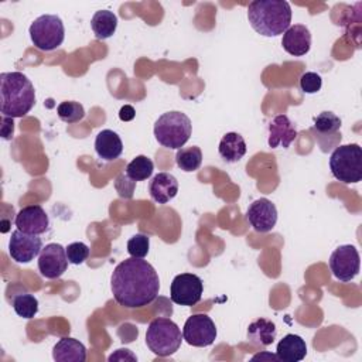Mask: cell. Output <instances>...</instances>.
Listing matches in <instances>:
<instances>
[{
    "label": "cell",
    "mask_w": 362,
    "mask_h": 362,
    "mask_svg": "<svg viewBox=\"0 0 362 362\" xmlns=\"http://www.w3.org/2000/svg\"><path fill=\"white\" fill-rule=\"evenodd\" d=\"M110 288L117 304L127 308H140L156 300L160 279L147 260L130 256L115 267Z\"/></svg>",
    "instance_id": "obj_1"
},
{
    "label": "cell",
    "mask_w": 362,
    "mask_h": 362,
    "mask_svg": "<svg viewBox=\"0 0 362 362\" xmlns=\"http://www.w3.org/2000/svg\"><path fill=\"white\" fill-rule=\"evenodd\" d=\"M0 112L8 117L25 116L35 103V90L23 72L0 74Z\"/></svg>",
    "instance_id": "obj_2"
},
{
    "label": "cell",
    "mask_w": 362,
    "mask_h": 362,
    "mask_svg": "<svg viewBox=\"0 0 362 362\" xmlns=\"http://www.w3.org/2000/svg\"><path fill=\"white\" fill-rule=\"evenodd\" d=\"M252 28L263 37L284 34L291 23V7L286 0H255L247 7Z\"/></svg>",
    "instance_id": "obj_3"
},
{
    "label": "cell",
    "mask_w": 362,
    "mask_h": 362,
    "mask_svg": "<svg viewBox=\"0 0 362 362\" xmlns=\"http://www.w3.org/2000/svg\"><path fill=\"white\" fill-rule=\"evenodd\" d=\"M191 132L189 117L178 110L163 113L154 123V137L167 148H181L189 140Z\"/></svg>",
    "instance_id": "obj_4"
},
{
    "label": "cell",
    "mask_w": 362,
    "mask_h": 362,
    "mask_svg": "<svg viewBox=\"0 0 362 362\" xmlns=\"http://www.w3.org/2000/svg\"><path fill=\"white\" fill-rule=\"evenodd\" d=\"M182 335L178 325L164 317L154 318L146 331V344L157 356H170L181 346Z\"/></svg>",
    "instance_id": "obj_5"
},
{
    "label": "cell",
    "mask_w": 362,
    "mask_h": 362,
    "mask_svg": "<svg viewBox=\"0 0 362 362\" xmlns=\"http://www.w3.org/2000/svg\"><path fill=\"white\" fill-rule=\"evenodd\" d=\"M332 175L344 184H355L362 180V148L359 144L335 147L329 157Z\"/></svg>",
    "instance_id": "obj_6"
},
{
    "label": "cell",
    "mask_w": 362,
    "mask_h": 362,
    "mask_svg": "<svg viewBox=\"0 0 362 362\" xmlns=\"http://www.w3.org/2000/svg\"><path fill=\"white\" fill-rule=\"evenodd\" d=\"M28 34L35 48L41 51H54L64 42L65 28L58 16L42 14L31 23Z\"/></svg>",
    "instance_id": "obj_7"
},
{
    "label": "cell",
    "mask_w": 362,
    "mask_h": 362,
    "mask_svg": "<svg viewBox=\"0 0 362 362\" xmlns=\"http://www.w3.org/2000/svg\"><path fill=\"white\" fill-rule=\"evenodd\" d=\"M215 322L206 314H194L188 317L182 328V339L192 346L204 348L216 339Z\"/></svg>",
    "instance_id": "obj_8"
},
{
    "label": "cell",
    "mask_w": 362,
    "mask_h": 362,
    "mask_svg": "<svg viewBox=\"0 0 362 362\" xmlns=\"http://www.w3.org/2000/svg\"><path fill=\"white\" fill-rule=\"evenodd\" d=\"M204 291L202 280L192 273H181L173 279L170 298L174 304L192 307L199 303Z\"/></svg>",
    "instance_id": "obj_9"
},
{
    "label": "cell",
    "mask_w": 362,
    "mask_h": 362,
    "mask_svg": "<svg viewBox=\"0 0 362 362\" xmlns=\"http://www.w3.org/2000/svg\"><path fill=\"white\" fill-rule=\"evenodd\" d=\"M361 259L355 246L341 245L329 256V269L339 281H351L359 273Z\"/></svg>",
    "instance_id": "obj_10"
},
{
    "label": "cell",
    "mask_w": 362,
    "mask_h": 362,
    "mask_svg": "<svg viewBox=\"0 0 362 362\" xmlns=\"http://www.w3.org/2000/svg\"><path fill=\"white\" fill-rule=\"evenodd\" d=\"M66 250L59 243H48L38 255V270L45 279H58L68 269Z\"/></svg>",
    "instance_id": "obj_11"
},
{
    "label": "cell",
    "mask_w": 362,
    "mask_h": 362,
    "mask_svg": "<svg viewBox=\"0 0 362 362\" xmlns=\"http://www.w3.org/2000/svg\"><path fill=\"white\" fill-rule=\"evenodd\" d=\"M42 249V240L38 235L24 233L21 230L11 232L8 240V255L17 263H30Z\"/></svg>",
    "instance_id": "obj_12"
},
{
    "label": "cell",
    "mask_w": 362,
    "mask_h": 362,
    "mask_svg": "<svg viewBox=\"0 0 362 362\" xmlns=\"http://www.w3.org/2000/svg\"><path fill=\"white\" fill-rule=\"evenodd\" d=\"M246 219L256 232H270L277 222L276 205L267 198H259L249 205L246 211Z\"/></svg>",
    "instance_id": "obj_13"
},
{
    "label": "cell",
    "mask_w": 362,
    "mask_h": 362,
    "mask_svg": "<svg viewBox=\"0 0 362 362\" xmlns=\"http://www.w3.org/2000/svg\"><path fill=\"white\" fill-rule=\"evenodd\" d=\"M14 223L18 230L30 235H41L47 232L49 219L41 205H28L18 211Z\"/></svg>",
    "instance_id": "obj_14"
},
{
    "label": "cell",
    "mask_w": 362,
    "mask_h": 362,
    "mask_svg": "<svg viewBox=\"0 0 362 362\" xmlns=\"http://www.w3.org/2000/svg\"><path fill=\"white\" fill-rule=\"evenodd\" d=\"M281 45L290 55L303 57L311 48V33L303 24H293L284 31Z\"/></svg>",
    "instance_id": "obj_15"
},
{
    "label": "cell",
    "mask_w": 362,
    "mask_h": 362,
    "mask_svg": "<svg viewBox=\"0 0 362 362\" xmlns=\"http://www.w3.org/2000/svg\"><path fill=\"white\" fill-rule=\"evenodd\" d=\"M297 137V130L288 116L286 115H277L273 117V120L269 123V146L272 148L283 147L288 148V146L294 141Z\"/></svg>",
    "instance_id": "obj_16"
},
{
    "label": "cell",
    "mask_w": 362,
    "mask_h": 362,
    "mask_svg": "<svg viewBox=\"0 0 362 362\" xmlns=\"http://www.w3.org/2000/svg\"><path fill=\"white\" fill-rule=\"evenodd\" d=\"M148 192L151 199L157 204H167L177 195L178 181L170 173H158L150 181Z\"/></svg>",
    "instance_id": "obj_17"
},
{
    "label": "cell",
    "mask_w": 362,
    "mask_h": 362,
    "mask_svg": "<svg viewBox=\"0 0 362 362\" xmlns=\"http://www.w3.org/2000/svg\"><path fill=\"white\" fill-rule=\"evenodd\" d=\"M52 358L57 362H85L86 348L81 341L64 337L54 345Z\"/></svg>",
    "instance_id": "obj_18"
},
{
    "label": "cell",
    "mask_w": 362,
    "mask_h": 362,
    "mask_svg": "<svg viewBox=\"0 0 362 362\" xmlns=\"http://www.w3.org/2000/svg\"><path fill=\"white\" fill-rule=\"evenodd\" d=\"M95 151L102 160L113 161L123 153V143L116 132L105 129L95 139Z\"/></svg>",
    "instance_id": "obj_19"
},
{
    "label": "cell",
    "mask_w": 362,
    "mask_h": 362,
    "mask_svg": "<svg viewBox=\"0 0 362 362\" xmlns=\"http://www.w3.org/2000/svg\"><path fill=\"white\" fill-rule=\"evenodd\" d=\"M276 355L283 362L303 361L307 355V344L300 335L287 334L279 341Z\"/></svg>",
    "instance_id": "obj_20"
},
{
    "label": "cell",
    "mask_w": 362,
    "mask_h": 362,
    "mask_svg": "<svg viewBox=\"0 0 362 362\" xmlns=\"http://www.w3.org/2000/svg\"><path fill=\"white\" fill-rule=\"evenodd\" d=\"M218 151L223 161L238 163L246 154V141L239 133L229 132V133L223 134V137L221 139Z\"/></svg>",
    "instance_id": "obj_21"
},
{
    "label": "cell",
    "mask_w": 362,
    "mask_h": 362,
    "mask_svg": "<svg viewBox=\"0 0 362 362\" xmlns=\"http://www.w3.org/2000/svg\"><path fill=\"white\" fill-rule=\"evenodd\" d=\"M277 329L273 321L266 318H257L249 324L247 338L252 344L259 346H269L274 342Z\"/></svg>",
    "instance_id": "obj_22"
},
{
    "label": "cell",
    "mask_w": 362,
    "mask_h": 362,
    "mask_svg": "<svg viewBox=\"0 0 362 362\" xmlns=\"http://www.w3.org/2000/svg\"><path fill=\"white\" fill-rule=\"evenodd\" d=\"M341 124H342V122L335 113L325 110L314 117L313 132H315L318 134V141L327 136L332 137L334 141H338V140H341V134H338Z\"/></svg>",
    "instance_id": "obj_23"
},
{
    "label": "cell",
    "mask_w": 362,
    "mask_h": 362,
    "mask_svg": "<svg viewBox=\"0 0 362 362\" xmlns=\"http://www.w3.org/2000/svg\"><path fill=\"white\" fill-rule=\"evenodd\" d=\"M90 27L98 40H106L112 37L117 27V17L113 11L99 10L90 20Z\"/></svg>",
    "instance_id": "obj_24"
},
{
    "label": "cell",
    "mask_w": 362,
    "mask_h": 362,
    "mask_svg": "<svg viewBox=\"0 0 362 362\" xmlns=\"http://www.w3.org/2000/svg\"><path fill=\"white\" fill-rule=\"evenodd\" d=\"M175 163L182 171H187V173L197 171L202 163V151L198 146L181 147L177 150Z\"/></svg>",
    "instance_id": "obj_25"
},
{
    "label": "cell",
    "mask_w": 362,
    "mask_h": 362,
    "mask_svg": "<svg viewBox=\"0 0 362 362\" xmlns=\"http://www.w3.org/2000/svg\"><path fill=\"white\" fill-rule=\"evenodd\" d=\"M153 170H154V164L147 156H136L126 165V174L133 181L147 180L153 174Z\"/></svg>",
    "instance_id": "obj_26"
},
{
    "label": "cell",
    "mask_w": 362,
    "mask_h": 362,
    "mask_svg": "<svg viewBox=\"0 0 362 362\" xmlns=\"http://www.w3.org/2000/svg\"><path fill=\"white\" fill-rule=\"evenodd\" d=\"M13 308L18 317L30 320L34 318L38 313V300L30 293L17 294L13 298Z\"/></svg>",
    "instance_id": "obj_27"
},
{
    "label": "cell",
    "mask_w": 362,
    "mask_h": 362,
    "mask_svg": "<svg viewBox=\"0 0 362 362\" xmlns=\"http://www.w3.org/2000/svg\"><path fill=\"white\" fill-rule=\"evenodd\" d=\"M57 113L62 122L71 124V123H76L83 119L85 109L79 102L65 100L57 106Z\"/></svg>",
    "instance_id": "obj_28"
},
{
    "label": "cell",
    "mask_w": 362,
    "mask_h": 362,
    "mask_svg": "<svg viewBox=\"0 0 362 362\" xmlns=\"http://www.w3.org/2000/svg\"><path fill=\"white\" fill-rule=\"evenodd\" d=\"M150 249V238L144 233H136L127 240V252L132 257L144 259Z\"/></svg>",
    "instance_id": "obj_29"
},
{
    "label": "cell",
    "mask_w": 362,
    "mask_h": 362,
    "mask_svg": "<svg viewBox=\"0 0 362 362\" xmlns=\"http://www.w3.org/2000/svg\"><path fill=\"white\" fill-rule=\"evenodd\" d=\"M66 257L71 264H82L89 256V247L82 242L69 243L66 247Z\"/></svg>",
    "instance_id": "obj_30"
},
{
    "label": "cell",
    "mask_w": 362,
    "mask_h": 362,
    "mask_svg": "<svg viewBox=\"0 0 362 362\" xmlns=\"http://www.w3.org/2000/svg\"><path fill=\"white\" fill-rule=\"evenodd\" d=\"M322 79L317 72H304L300 76V88L305 93H315L321 89Z\"/></svg>",
    "instance_id": "obj_31"
},
{
    "label": "cell",
    "mask_w": 362,
    "mask_h": 362,
    "mask_svg": "<svg viewBox=\"0 0 362 362\" xmlns=\"http://www.w3.org/2000/svg\"><path fill=\"white\" fill-rule=\"evenodd\" d=\"M134 185H136V181H133L130 177H127L126 173L119 174L115 181V187L122 198H132Z\"/></svg>",
    "instance_id": "obj_32"
},
{
    "label": "cell",
    "mask_w": 362,
    "mask_h": 362,
    "mask_svg": "<svg viewBox=\"0 0 362 362\" xmlns=\"http://www.w3.org/2000/svg\"><path fill=\"white\" fill-rule=\"evenodd\" d=\"M1 137L6 139V140H10L13 137V133H14V122H13V117H8V116H3L1 117Z\"/></svg>",
    "instance_id": "obj_33"
},
{
    "label": "cell",
    "mask_w": 362,
    "mask_h": 362,
    "mask_svg": "<svg viewBox=\"0 0 362 362\" xmlns=\"http://www.w3.org/2000/svg\"><path fill=\"white\" fill-rule=\"evenodd\" d=\"M109 362H112V361H126V359H130V361H137V356L136 355H133L129 349H117L115 354H112L109 358Z\"/></svg>",
    "instance_id": "obj_34"
},
{
    "label": "cell",
    "mask_w": 362,
    "mask_h": 362,
    "mask_svg": "<svg viewBox=\"0 0 362 362\" xmlns=\"http://www.w3.org/2000/svg\"><path fill=\"white\" fill-rule=\"evenodd\" d=\"M134 115H136V112H134L133 106H130V105H124V106H122V107H120L119 119H120V120H123V122H129V120H133V119H134Z\"/></svg>",
    "instance_id": "obj_35"
},
{
    "label": "cell",
    "mask_w": 362,
    "mask_h": 362,
    "mask_svg": "<svg viewBox=\"0 0 362 362\" xmlns=\"http://www.w3.org/2000/svg\"><path fill=\"white\" fill-rule=\"evenodd\" d=\"M257 359H260V361H280L276 354H270V352H260V354H256L255 356H252V361H257Z\"/></svg>",
    "instance_id": "obj_36"
}]
</instances>
